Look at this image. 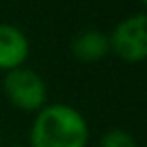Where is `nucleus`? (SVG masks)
<instances>
[{
	"mask_svg": "<svg viewBox=\"0 0 147 147\" xmlns=\"http://www.w3.org/2000/svg\"><path fill=\"white\" fill-rule=\"evenodd\" d=\"M28 141L30 147H87L89 123L79 109L51 103L36 113Z\"/></svg>",
	"mask_w": 147,
	"mask_h": 147,
	"instance_id": "f257e3e1",
	"label": "nucleus"
},
{
	"mask_svg": "<svg viewBox=\"0 0 147 147\" xmlns=\"http://www.w3.org/2000/svg\"><path fill=\"white\" fill-rule=\"evenodd\" d=\"M109 53L129 65L143 63L147 57V16L145 12H135L125 16L107 34Z\"/></svg>",
	"mask_w": 147,
	"mask_h": 147,
	"instance_id": "f03ea898",
	"label": "nucleus"
},
{
	"mask_svg": "<svg viewBox=\"0 0 147 147\" xmlns=\"http://www.w3.org/2000/svg\"><path fill=\"white\" fill-rule=\"evenodd\" d=\"M2 91L16 109L26 113H34V111L38 113L47 105L49 91L45 79L36 71L26 67L6 73L2 79Z\"/></svg>",
	"mask_w": 147,
	"mask_h": 147,
	"instance_id": "7ed1b4c3",
	"label": "nucleus"
},
{
	"mask_svg": "<svg viewBox=\"0 0 147 147\" xmlns=\"http://www.w3.org/2000/svg\"><path fill=\"white\" fill-rule=\"evenodd\" d=\"M30 55V42L26 34L8 22H0V71L10 73L24 67Z\"/></svg>",
	"mask_w": 147,
	"mask_h": 147,
	"instance_id": "20e7f679",
	"label": "nucleus"
},
{
	"mask_svg": "<svg viewBox=\"0 0 147 147\" xmlns=\"http://www.w3.org/2000/svg\"><path fill=\"white\" fill-rule=\"evenodd\" d=\"M71 53L81 63H97L109 55V38L97 28L81 30L71 42Z\"/></svg>",
	"mask_w": 147,
	"mask_h": 147,
	"instance_id": "39448f33",
	"label": "nucleus"
},
{
	"mask_svg": "<svg viewBox=\"0 0 147 147\" xmlns=\"http://www.w3.org/2000/svg\"><path fill=\"white\" fill-rule=\"evenodd\" d=\"M99 147H137L133 135L125 129H109L103 137H101V145Z\"/></svg>",
	"mask_w": 147,
	"mask_h": 147,
	"instance_id": "423d86ee",
	"label": "nucleus"
},
{
	"mask_svg": "<svg viewBox=\"0 0 147 147\" xmlns=\"http://www.w3.org/2000/svg\"><path fill=\"white\" fill-rule=\"evenodd\" d=\"M12 147H24V145H12Z\"/></svg>",
	"mask_w": 147,
	"mask_h": 147,
	"instance_id": "0eeeda50",
	"label": "nucleus"
},
{
	"mask_svg": "<svg viewBox=\"0 0 147 147\" xmlns=\"http://www.w3.org/2000/svg\"><path fill=\"white\" fill-rule=\"evenodd\" d=\"M141 2H143V4H145V2H147V0H141Z\"/></svg>",
	"mask_w": 147,
	"mask_h": 147,
	"instance_id": "6e6552de",
	"label": "nucleus"
},
{
	"mask_svg": "<svg viewBox=\"0 0 147 147\" xmlns=\"http://www.w3.org/2000/svg\"><path fill=\"white\" fill-rule=\"evenodd\" d=\"M0 147H2V143H0Z\"/></svg>",
	"mask_w": 147,
	"mask_h": 147,
	"instance_id": "1a4fd4ad",
	"label": "nucleus"
}]
</instances>
